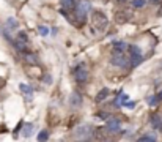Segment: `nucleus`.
<instances>
[{
    "instance_id": "f257e3e1",
    "label": "nucleus",
    "mask_w": 162,
    "mask_h": 142,
    "mask_svg": "<svg viewBox=\"0 0 162 142\" xmlns=\"http://www.w3.org/2000/svg\"><path fill=\"white\" fill-rule=\"evenodd\" d=\"M90 22H91V27L94 32H104L107 25H109V21H107L105 14H102L101 11H94Z\"/></svg>"
},
{
    "instance_id": "f03ea898",
    "label": "nucleus",
    "mask_w": 162,
    "mask_h": 142,
    "mask_svg": "<svg viewBox=\"0 0 162 142\" xmlns=\"http://www.w3.org/2000/svg\"><path fill=\"white\" fill-rule=\"evenodd\" d=\"M110 62H112L115 66H121V68H124V66H128V63H129V57L124 54V49L113 48V52H112V59H110Z\"/></svg>"
},
{
    "instance_id": "7ed1b4c3",
    "label": "nucleus",
    "mask_w": 162,
    "mask_h": 142,
    "mask_svg": "<svg viewBox=\"0 0 162 142\" xmlns=\"http://www.w3.org/2000/svg\"><path fill=\"white\" fill-rule=\"evenodd\" d=\"M74 10H76V19H79V25L85 24V21H87V13H88V10H90V3H88V2H80Z\"/></svg>"
},
{
    "instance_id": "20e7f679",
    "label": "nucleus",
    "mask_w": 162,
    "mask_h": 142,
    "mask_svg": "<svg viewBox=\"0 0 162 142\" xmlns=\"http://www.w3.org/2000/svg\"><path fill=\"white\" fill-rule=\"evenodd\" d=\"M128 49H129V65H131V66H137V65L142 62V59H143L140 48H137V46H129Z\"/></svg>"
},
{
    "instance_id": "39448f33",
    "label": "nucleus",
    "mask_w": 162,
    "mask_h": 142,
    "mask_svg": "<svg viewBox=\"0 0 162 142\" xmlns=\"http://www.w3.org/2000/svg\"><path fill=\"white\" fill-rule=\"evenodd\" d=\"M91 130L93 128L90 125H82V126H79L77 130H76V137L77 139H90L91 137Z\"/></svg>"
},
{
    "instance_id": "423d86ee",
    "label": "nucleus",
    "mask_w": 162,
    "mask_h": 142,
    "mask_svg": "<svg viewBox=\"0 0 162 142\" xmlns=\"http://www.w3.org/2000/svg\"><path fill=\"white\" fill-rule=\"evenodd\" d=\"M76 81L79 82V84H85L87 82V79H88V73H87V69L84 68V66H79V68H76Z\"/></svg>"
},
{
    "instance_id": "0eeeda50",
    "label": "nucleus",
    "mask_w": 162,
    "mask_h": 142,
    "mask_svg": "<svg viewBox=\"0 0 162 142\" xmlns=\"http://www.w3.org/2000/svg\"><path fill=\"white\" fill-rule=\"evenodd\" d=\"M121 128V122L118 119H110V120H107V126H105V130L109 131V133H115L118 131Z\"/></svg>"
},
{
    "instance_id": "6e6552de",
    "label": "nucleus",
    "mask_w": 162,
    "mask_h": 142,
    "mask_svg": "<svg viewBox=\"0 0 162 142\" xmlns=\"http://www.w3.org/2000/svg\"><path fill=\"white\" fill-rule=\"evenodd\" d=\"M69 103H71L73 107H79L80 104H82V96H80V93H73Z\"/></svg>"
},
{
    "instance_id": "1a4fd4ad",
    "label": "nucleus",
    "mask_w": 162,
    "mask_h": 142,
    "mask_svg": "<svg viewBox=\"0 0 162 142\" xmlns=\"http://www.w3.org/2000/svg\"><path fill=\"white\" fill-rule=\"evenodd\" d=\"M61 6L65 10H74L77 6V0H61Z\"/></svg>"
},
{
    "instance_id": "9d476101",
    "label": "nucleus",
    "mask_w": 162,
    "mask_h": 142,
    "mask_svg": "<svg viewBox=\"0 0 162 142\" xmlns=\"http://www.w3.org/2000/svg\"><path fill=\"white\" fill-rule=\"evenodd\" d=\"M24 60L29 62V63H32V65H36V63H38V59H36L35 54H24Z\"/></svg>"
},
{
    "instance_id": "9b49d317",
    "label": "nucleus",
    "mask_w": 162,
    "mask_h": 142,
    "mask_svg": "<svg viewBox=\"0 0 162 142\" xmlns=\"http://www.w3.org/2000/svg\"><path fill=\"white\" fill-rule=\"evenodd\" d=\"M19 89L25 93V95H29V98H32V95H33V89L30 87V85H25V84H21L19 85Z\"/></svg>"
},
{
    "instance_id": "f8f14e48",
    "label": "nucleus",
    "mask_w": 162,
    "mask_h": 142,
    "mask_svg": "<svg viewBox=\"0 0 162 142\" xmlns=\"http://www.w3.org/2000/svg\"><path fill=\"white\" fill-rule=\"evenodd\" d=\"M32 130H33V125H32V123H27V125L24 126V131H22V136H24V137H29V136L32 134Z\"/></svg>"
},
{
    "instance_id": "ddd939ff",
    "label": "nucleus",
    "mask_w": 162,
    "mask_h": 142,
    "mask_svg": "<svg viewBox=\"0 0 162 142\" xmlns=\"http://www.w3.org/2000/svg\"><path fill=\"white\" fill-rule=\"evenodd\" d=\"M107 96H109V89H102L96 96V101H102V99H105Z\"/></svg>"
},
{
    "instance_id": "4468645a",
    "label": "nucleus",
    "mask_w": 162,
    "mask_h": 142,
    "mask_svg": "<svg viewBox=\"0 0 162 142\" xmlns=\"http://www.w3.org/2000/svg\"><path fill=\"white\" fill-rule=\"evenodd\" d=\"M160 123H162L160 117L157 115V114H154V115L151 117V125H153V128H159V126H160Z\"/></svg>"
},
{
    "instance_id": "2eb2a0df",
    "label": "nucleus",
    "mask_w": 162,
    "mask_h": 142,
    "mask_svg": "<svg viewBox=\"0 0 162 142\" xmlns=\"http://www.w3.org/2000/svg\"><path fill=\"white\" fill-rule=\"evenodd\" d=\"M139 140H142V142H154L156 140V136L154 134H143V136H140Z\"/></svg>"
},
{
    "instance_id": "dca6fc26",
    "label": "nucleus",
    "mask_w": 162,
    "mask_h": 142,
    "mask_svg": "<svg viewBox=\"0 0 162 142\" xmlns=\"http://www.w3.org/2000/svg\"><path fill=\"white\" fill-rule=\"evenodd\" d=\"M6 25H8L10 28H18V27H19V22H18L14 18H8V21H6Z\"/></svg>"
},
{
    "instance_id": "f3484780",
    "label": "nucleus",
    "mask_w": 162,
    "mask_h": 142,
    "mask_svg": "<svg viewBox=\"0 0 162 142\" xmlns=\"http://www.w3.org/2000/svg\"><path fill=\"white\" fill-rule=\"evenodd\" d=\"M47 139H49V133L46 130H43L41 133L38 134V140H47Z\"/></svg>"
},
{
    "instance_id": "a211bd4d",
    "label": "nucleus",
    "mask_w": 162,
    "mask_h": 142,
    "mask_svg": "<svg viewBox=\"0 0 162 142\" xmlns=\"http://www.w3.org/2000/svg\"><path fill=\"white\" fill-rule=\"evenodd\" d=\"M18 40L22 41V43H29V36H27V33H24V32H19L18 33Z\"/></svg>"
},
{
    "instance_id": "6ab92c4d",
    "label": "nucleus",
    "mask_w": 162,
    "mask_h": 142,
    "mask_svg": "<svg viewBox=\"0 0 162 142\" xmlns=\"http://www.w3.org/2000/svg\"><path fill=\"white\" fill-rule=\"evenodd\" d=\"M145 5V0H132V6L134 8H142Z\"/></svg>"
},
{
    "instance_id": "aec40b11",
    "label": "nucleus",
    "mask_w": 162,
    "mask_h": 142,
    "mask_svg": "<svg viewBox=\"0 0 162 142\" xmlns=\"http://www.w3.org/2000/svg\"><path fill=\"white\" fill-rule=\"evenodd\" d=\"M47 33H49V28L47 27H44V25L39 27V35H41V36H46Z\"/></svg>"
},
{
    "instance_id": "412c9836",
    "label": "nucleus",
    "mask_w": 162,
    "mask_h": 142,
    "mask_svg": "<svg viewBox=\"0 0 162 142\" xmlns=\"http://www.w3.org/2000/svg\"><path fill=\"white\" fill-rule=\"evenodd\" d=\"M128 99H129V96H128V95H124V93H121V95H120V98H118V101H120V103H126V101H128Z\"/></svg>"
},
{
    "instance_id": "4be33fe9",
    "label": "nucleus",
    "mask_w": 162,
    "mask_h": 142,
    "mask_svg": "<svg viewBox=\"0 0 162 142\" xmlns=\"http://www.w3.org/2000/svg\"><path fill=\"white\" fill-rule=\"evenodd\" d=\"M157 99H159V96H157V98H156V96H151V98H148V103H150V104H156Z\"/></svg>"
},
{
    "instance_id": "5701e85b",
    "label": "nucleus",
    "mask_w": 162,
    "mask_h": 142,
    "mask_svg": "<svg viewBox=\"0 0 162 142\" xmlns=\"http://www.w3.org/2000/svg\"><path fill=\"white\" fill-rule=\"evenodd\" d=\"M124 106H126L128 109H132L134 106H136V103H132V101H129V103H128V101H126V103H124Z\"/></svg>"
},
{
    "instance_id": "b1692460",
    "label": "nucleus",
    "mask_w": 162,
    "mask_h": 142,
    "mask_svg": "<svg viewBox=\"0 0 162 142\" xmlns=\"http://www.w3.org/2000/svg\"><path fill=\"white\" fill-rule=\"evenodd\" d=\"M44 81H46V84H50V77H49V76H46Z\"/></svg>"
},
{
    "instance_id": "393cba45",
    "label": "nucleus",
    "mask_w": 162,
    "mask_h": 142,
    "mask_svg": "<svg viewBox=\"0 0 162 142\" xmlns=\"http://www.w3.org/2000/svg\"><path fill=\"white\" fill-rule=\"evenodd\" d=\"M150 2H151V3H159L160 0H150Z\"/></svg>"
},
{
    "instance_id": "a878e982",
    "label": "nucleus",
    "mask_w": 162,
    "mask_h": 142,
    "mask_svg": "<svg viewBox=\"0 0 162 142\" xmlns=\"http://www.w3.org/2000/svg\"><path fill=\"white\" fill-rule=\"evenodd\" d=\"M118 2H120V3H124V2H126V0H118Z\"/></svg>"
},
{
    "instance_id": "bb28decb",
    "label": "nucleus",
    "mask_w": 162,
    "mask_h": 142,
    "mask_svg": "<svg viewBox=\"0 0 162 142\" xmlns=\"http://www.w3.org/2000/svg\"><path fill=\"white\" fill-rule=\"evenodd\" d=\"M159 99H162V92H160V93H159Z\"/></svg>"
},
{
    "instance_id": "cd10ccee",
    "label": "nucleus",
    "mask_w": 162,
    "mask_h": 142,
    "mask_svg": "<svg viewBox=\"0 0 162 142\" xmlns=\"http://www.w3.org/2000/svg\"><path fill=\"white\" fill-rule=\"evenodd\" d=\"M159 128H160V131H162V123H160V126H159Z\"/></svg>"
}]
</instances>
